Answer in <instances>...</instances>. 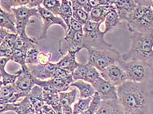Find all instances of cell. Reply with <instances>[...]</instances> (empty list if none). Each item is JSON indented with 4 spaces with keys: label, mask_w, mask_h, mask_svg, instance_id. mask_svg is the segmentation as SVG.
<instances>
[{
    "label": "cell",
    "mask_w": 153,
    "mask_h": 114,
    "mask_svg": "<svg viewBox=\"0 0 153 114\" xmlns=\"http://www.w3.org/2000/svg\"><path fill=\"white\" fill-rule=\"evenodd\" d=\"M149 114H150V113H149Z\"/></svg>",
    "instance_id": "7dc6e473"
},
{
    "label": "cell",
    "mask_w": 153,
    "mask_h": 114,
    "mask_svg": "<svg viewBox=\"0 0 153 114\" xmlns=\"http://www.w3.org/2000/svg\"><path fill=\"white\" fill-rule=\"evenodd\" d=\"M151 7H152L153 11V0H152V5H151Z\"/></svg>",
    "instance_id": "f6af8a7d"
},
{
    "label": "cell",
    "mask_w": 153,
    "mask_h": 114,
    "mask_svg": "<svg viewBox=\"0 0 153 114\" xmlns=\"http://www.w3.org/2000/svg\"><path fill=\"white\" fill-rule=\"evenodd\" d=\"M51 57H52V53H49L46 54L44 53L40 52L38 57L39 64H42V65H46L50 63V59Z\"/></svg>",
    "instance_id": "f35d334b"
},
{
    "label": "cell",
    "mask_w": 153,
    "mask_h": 114,
    "mask_svg": "<svg viewBox=\"0 0 153 114\" xmlns=\"http://www.w3.org/2000/svg\"><path fill=\"white\" fill-rule=\"evenodd\" d=\"M59 94L62 107H71L76 98L77 91L76 88H75L70 92H61Z\"/></svg>",
    "instance_id": "f1b7e54d"
},
{
    "label": "cell",
    "mask_w": 153,
    "mask_h": 114,
    "mask_svg": "<svg viewBox=\"0 0 153 114\" xmlns=\"http://www.w3.org/2000/svg\"><path fill=\"white\" fill-rule=\"evenodd\" d=\"M74 81L82 80L92 84L100 77V72L91 64H80L72 74Z\"/></svg>",
    "instance_id": "8fae6325"
},
{
    "label": "cell",
    "mask_w": 153,
    "mask_h": 114,
    "mask_svg": "<svg viewBox=\"0 0 153 114\" xmlns=\"http://www.w3.org/2000/svg\"><path fill=\"white\" fill-rule=\"evenodd\" d=\"M102 23L89 21L84 25L83 49L88 50L112 47L110 43L105 41V32L100 30Z\"/></svg>",
    "instance_id": "5b68a950"
},
{
    "label": "cell",
    "mask_w": 153,
    "mask_h": 114,
    "mask_svg": "<svg viewBox=\"0 0 153 114\" xmlns=\"http://www.w3.org/2000/svg\"><path fill=\"white\" fill-rule=\"evenodd\" d=\"M115 2V1L112 0H87L83 9L85 12L90 14L94 8L99 6L114 5Z\"/></svg>",
    "instance_id": "4dcf8cb0"
},
{
    "label": "cell",
    "mask_w": 153,
    "mask_h": 114,
    "mask_svg": "<svg viewBox=\"0 0 153 114\" xmlns=\"http://www.w3.org/2000/svg\"><path fill=\"white\" fill-rule=\"evenodd\" d=\"M102 100L101 99L99 94L95 92L92 96V99L88 109L80 114H95L100 108Z\"/></svg>",
    "instance_id": "d6a6232c"
},
{
    "label": "cell",
    "mask_w": 153,
    "mask_h": 114,
    "mask_svg": "<svg viewBox=\"0 0 153 114\" xmlns=\"http://www.w3.org/2000/svg\"><path fill=\"white\" fill-rule=\"evenodd\" d=\"M1 114L7 111H14L17 114H36L35 109L28 97L19 103H1Z\"/></svg>",
    "instance_id": "7c38bea8"
},
{
    "label": "cell",
    "mask_w": 153,
    "mask_h": 114,
    "mask_svg": "<svg viewBox=\"0 0 153 114\" xmlns=\"http://www.w3.org/2000/svg\"><path fill=\"white\" fill-rule=\"evenodd\" d=\"M125 71L127 81L147 83L153 78V65L138 61H125L122 59L116 64Z\"/></svg>",
    "instance_id": "3957f363"
},
{
    "label": "cell",
    "mask_w": 153,
    "mask_h": 114,
    "mask_svg": "<svg viewBox=\"0 0 153 114\" xmlns=\"http://www.w3.org/2000/svg\"><path fill=\"white\" fill-rule=\"evenodd\" d=\"M36 114H42H42H37V113H36Z\"/></svg>",
    "instance_id": "bcb514c9"
},
{
    "label": "cell",
    "mask_w": 153,
    "mask_h": 114,
    "mask_svg": "<svg viewBox=\"0 0 153 114\" xmlns=\"http://www.w3.org/2000/svg\"><path fill=\"white\" fill-rule=\"evenodd\" d=\"M92 97L85 99L79 98L78 102L74 105L73 114H80L85 111L90 104Z\"/></svg>",
    "instance_id": "836d02e7"
},
{
    "label": "cell",
    "mask_w": 153,
    "mask_h": 114,
    "mask_svg": "<svg viewBox=\"0 0 153 114\" xmlns=\"http://www.w3.org/2000/svg\"><path fill=\"white\" fill-rule=\"evenodd\" d=\"M118 100L125 114H149L153 92L147 83L126 81L117 87Z\"/></svg>",
    "instance_id": "6da1fadb"
},
{
    "label": "cell",
    "mask_w": 153,
    "mask_h": 114,
    "mask_svg": "<svg viewBox=\"0 0 153 114\" xmlns=\"http://www.w3.org/2000/svg\"><path fill=\"white\" fill-rule=\"evenodd\" d=\"M100 77L115 87L122 85L127 78L125 71L117 64H112L100 72Z\"/></svg>",
    "instance_id": "9c48e42d"
},
{
    "label": "cell",
    "mask_w": 153,
    "mask_h": 114,
    "mask_svg": "<svg viewBox=\"0 0 153 114\" xmlns=\"http://www.w3.org/2000/svg\"><path fill=\"white\" fill-rule=\"evenodd\" d=\"M0 39H1V42L3 41V40L7 37V35L9 34V31L5 28H0Z\"/></svg>",
    "instance_id": "ee69618b"
},
{
    "label": "cell",
    "mask_w": 153,
    "mask_h": 114,
    "mask_svg": "<svg viewBox=\"0 0 153 114\" xmlns=\"http://www.w3.org/2000/svg\"><path fill=\"white\" fill-rule=\"evenodd\" d=\"M38 43L37 38H30L27 34L19 36L14 43L13 49L24 51L28 53L31 49L36 47Z\"/></svg>",
    "instance_id": "cb8c5ba5"
},
{
    "label": "cell",
    "mask_w": 153,
    "mask_h": 114,
    "mask_svg": "<svg viewBox=\"0 0 153 114\" xmlns=\"http://www.w3.org/2000/svg\"><path fill=\"white\" fill-rule=\"evenodd\" d=\"M95 114H125L118 100L102 101Z\"/></svg>",
    "instance_id": "603a6c76"
},
{
    "label": "cell",
    "mask_w": 153,
    "mask_h": 114,
    "mask_svg": "<svg viewBox=\"0 0 153 114\" xmlns=\"http://www.w3.org/2000/svg\"><path fill=\"white\" fill-rule=\"evenodd\" d=\"M114 5L99 6L94 8L90 14V21L96 23H103L112 10L115 9Z\"/></svg>",
    "instance_id": "44dd1931"
},
{
    "label": "cell",
    "mask_w": 153,
    "mask_h": 114,
    "mask_svg": "<svg viewBox=\"0 0 153 114\" xmlns=\"http://www.w3.org/2000/svg\"><path fill=\"white\" fill-rule=\"evenodd\" d=\"M73 10V18L82 25H85L90 21V14L84 10L83 9H77Z\"/></svg>",
    "instance_id": "8d00e7d4"
},
{
    "label": "cell",
    "mask_w": 153,
    "mask_h": 114,
    "mask_svg": "<svg viewBox=\"0 0 153 114\" xmlns=\"http://www.w3.org/2000/svg\"><path fill=\"white\" fill-rule=\"evenodd\" d=\"M19 35L17 34L9 33L7 37L1 42L0 50H12L13 49L14 43Z\"/></svg>",
    "instance_id": "d590c367"
},
{
    "label": "cell",
    "mask_w": 153,
    "mask_h": 114,
    "mask_svg": "<svg viewBox=\"0 0 153 114\" xmlns=\"http://www.w3.org/2000/svg\"><path fill=\"white\" fill-rule=\"evenodd\" d=\"M42 114H56L55 111L53 109V108L45 104L42 109Z\"/></svg>",
    "instance_id": "b9f144b4"
},
{
    "label": "cell",
    "mask_w": 153,
    "mask_h": 114,
    "mask_svg": "<svg viewBox=\"0 0 153 114\" xmlns=\"http://www.w3.org/2000/svg\"><path fill=\"white\" fill-rule=\"evenodd\" d=\"M62 2L57 0H44L42 5L44 7L56 16H59Z\"/></svg>",
    "instance_id": "e575fe53"
},
{
    "label": "cell",
    "mask_w": 153,
    "mask_h": 114,
    "mask_svg": "<svg viewBox=\"0 0 153 114\" xmlns=\"http://www.w3.org/2000/svg\"><path fill=\"white\" fill-rule=\"evenodd\" d=\"M83 31H77L70 28L59 42V53L63 57L70 52L78 53L83 49Z\"/></svg>",
    "instance_id": "8992f818"
},
{
    "label": "cell",
    "mask_w": 153,
    "mask_h": 114,
    "mask_svg": "<svg viewBox=\"0 0 153 114\" xmlns=\"http://www.w3.org/2000/svg\"><path fill=\"white\" fill-rule=\"evenodd\" d=\"M21 73L15 83V85L20 91L28 95L35 86L34 77L31 74L27 65L21 68Z\"/></svg>",
    "instance_id": "2e32d148"
},
{
    "label": "cell",
    "mask_w": 153,
    "mask_h": 114,
    "mask_svg": "<svg viewBox=\"0 0 153 114\" xmlns=\"http://www.w3.org/2000/svg\"><path fill=\"white\" fill-rule=\"evenodd\" d=\"M50 80L56 92L58 93L65 92L71 87V85L75 82L72 74H70L63 78H52L50 79Z\"/></svg>",
    "instance_id": "4316f807"
},
{
    "label": "cell",
    "mask_w": 153,
    "mask_h": 114,
    "mask_svg": "<svg viewBox=\"0 0 153 114\" xmlns=\"http://www.w3.org/2000/svg\"><path fill=\"white\" fill-rule=\"evenodd\" d=\"M128 51L122 56L125 61H138L153 65V33L132 32Z\"/></svg>",
    "instance_id": "7a4b0ae2"
},
{
    "label": "cell",
    "mask_w": 153,
    "mask_h": 114,
    "mask_svg": "<svg viewBox=\"0 0 153 114\" xmlns=\"http://www.w3.org/2000/svg\"><path fill=\"white\" fill-rule=\"evenodd\" d=\"M88 62L100 72L107 67L116 64L122 59L118 51L111 48L88 49Z\"/></svg>",
    "instance_id": "277c9868"
},
{
    "label": "cell",
    "mask_w": 153,
    "mask_h": 114,
    "mask_svg": "<svg viewBox=\"0 0 153 114\" xmlns=\"http://www.w3.org/2000/svg\"><path fill=\"white\" fill-rule=\"evenodd\" d=\"M27 96L25 93L20 91L14 84L7 86H1L0 89V104L15 103L19 98Z\"/></svg>",
    "instance_id": "4fadbf2b"
},
{
    "label": "cell",
    "mask_w": 153,
    "mask_h": 114,
    "mask_svg": "<svg viewBox=\"0 0 153 114\" xmlns=\"http://www.w3.org/2000/svg\"><path fill=\"white\" fill-rule=\"evenodd\" d=\"M102 101L118 100L117 87L105 80L101 77L91 84Z\"/></svg>",
    "instance_id": "30bf717a"
},
{
    "label": "cell",
    "mask_w": 153,
    "mask_h": 114,
    "mask_svg": "<svg viewBox=\"0 0 153 114\" xmlns=\"http://www.w3.org/2000/svg\"><path fill=\"white\" fill-rule=\"evenodd\" d=\"M38 11L40 15L41 19L43 21V28L40 36L37 38L38 41L45 39L47 37V32L49 28L53 25H59L64 29L65 34L68 32V28L63 20L59 16L52 14L47 9L41 5L37 7Z\"/></svg>",
    "instance_id": "ba28073f"
},
{
    "label": "cell",
    "mask_w": 153,
    "mask_h": 114,
    "mask_svg": "<svg viewBox=\"0 0 153 114\" xmlns=\"http://www.w3.org/2000/svg\"><path fill=\"white\" fill-rule=\"evenodd\" d=\"M71 86L75 87L79 90L80 99L92 97L95 93V90L91 83L82 80L74 82L71 85Z\"/></svg>",
    "instance_id": "484cf974"
},
{
    "label": "cell",
    "mask_w": 153,
    "mask_h": 114,
    "mask_svg": "<svg viewBox=\"0 0 153 114\" xmlns=\"http://www.w3.org/2000/svg\"><path fill=\"white\" fill-rule=\"evenodd\" d=\"M29 2V0H1L0 1V7L9 13H12V8L27 6Z\"/></svg>",
    "instance_id": "f546056e"
},
{
    "label": "cell",
    "mask_w": 153,
    "mask_h": 114,
    "mask_svg": "<svg viewBox=\"0 0 153 114\" xmlns=\"http://www.w3.org/2000/svg\"><path fill=\"white\" fill-rule=\"evenodd\" d=\"M40 53L37 46L29 50L26 58V64H39L38 57Z\"/></svg>",
    "instance_id": "74e56055"
},
{
    "label": "cell",
    "mask_w": 153,
    "mask_h": 114,
    "mask_svg": "<svg viewBox=\"0 0 153 114\" xmlns=\"http://www.w3.org/2000/svg\"><path fill=\"white\" fill-rule=\"evenodd\" d=\"M10 60V59L9 58L6 57L1 58L0 59V73L1 78V86H7L11 84H14L21 73V69L13 74H9L5 71V66L8 62V61Z\"/></svg>",
    "instance_id": "d6986e66"
},
{
    "label": "cell",
    "mask_w": 153,
    "mask_h": 114,
    "mask_svg": "<svg viewBox=\"0 0 153 114\" xmlns=\"http://www.w3.org/2000/svg\"><path fill=\"white\" fill-rule=\"evenodd\" d=\"M70 74H71L69 73L68 71H65L62 68L57 67L52 78H63L69 75Z\"/></svg>",
    "instance_id": "ab89813d"
},
{
    "label": "cell",
    "mask_w": 153,
    "mask_h": 114,
    "mask_svg": "<svg viewBox=\"0 0 153 114\" xmlns=\"http://www.w3.org/2000/svg\"><path fill=\"white\" fill-rule=\"evenodd\" d=\"M122 22L120 21L116 9H115L112 10L108 14L105 20V29L104 31L105 34L111 33L118 29L122 25Z\"/></svg>",
    "instance_id": "d4e9b609"
},
{
    "label": "cell",
    "mask_w": 153,
    "mask_h": 114,
    "mask_svg": "<svg viewBox=\"0 0 153 114\" xmlns=\"http://www.w3.org/2000/svg\"><path fill=\"white\" fill-rule=\"evenodd\" d=\"M27 65L33 77L41 80L52 78L57 67L56 64L52 63L46 65L40 64Z\"/></svg>",
    "instance_id": "e0dca14e"
},
{
    "label": "cell",
    "mask_w": 153,
    "mask_h": 114,
    "mask_svg": "<svg viewBox=\"0 0 153 114\" xmlns=\"http://www.w3.org/2000/svg\"><path fill=\"white\" fill-rule=\"evenodd\" d=\"M77 52H70L56 64L57 67L62 68L72 74L80 66L76 60Z\"/></svg>",
    "instance_id": "ffe728a7"
},
{
    "label": "cell",
    "mask_w": 153,
    "mask_h": 114,
    "mask_svg": "<svg viewBox=\"0 0 153 114\" xmlns=\"http://www.w3.org/2000/svg\"><path fill=\"white\" fill-rule=\"evenodd\" d=\"M35 109L36 113L42 114V109L45 104L44 100L43 90L38 86L35 85L27 96Z\"/></svg>",
    "instance_id": "ac0fdd59"
},
{
    "label": "cell",
    "mask_w": 153,
    "mask_h": 114,
    "mask_svg": "<svg viewBox=\"0 0 153 114\" xmlns=\"http://www.w3.org/2000/svg\"><path fill=\"white\" fill-rule=\"evenodd\" d=\"M87 0H72L71 1L72 9H77L83 8L84 5L87 3Z\"/></svg>",
    "instance_id": "60d3db41"
},
{
    "label": "cell",
    "mask_w": 153,
    "mask_h": 114,
    "mask_svg": "<svg viewBox=\"0 0 153 114\" xmlns=\"http://www.w3.org/2000/svg\"><path fill=\"white\" fill-rule=\"evenodd\" d=\"M61 2L62 4L59 16H60V17L65 23L69 30L71 21L73 17V10L72 8L71 2V1L68 0H62Z\"/></svg>",
    "instance_id": "83f0119b"
},
{
    "label": "cell",
    "mask_w": 153,
    "mask_h": 114,
    "mask_svg": "<svg viewBox=\"0 0 153 114\" xmlns=\"http://www.w3.org/2000/svg\"><path fill=\"white\" fill-rule=\"evenodd\" d=\"M42 3H43V1L42 0L30 1L29 3L26 7L28 8H37L39 6H40Z\"/></svg>",
    "instance_id": "7bdbcfd3"
},
{
    "label": "cell",
    "mask_w": 153,
    "mask_h": 114,
    "mask_svg": "<svg viewBox=\"0 0 153 114\" xmlns=\"http://www.w3.org/2000/svg\"><path fill=\"white\" fill-rule=\"evenodd\" d=\"M12 12L16 18V25L17 34L19 36L26 35V28L29 23H34L30 18L35 17L41 18L40 15L37 8H28L26 6H22L17 8H12Z\"/></svg>",
    "instance_id": "52a82bcc"
},
{
    "label": "cell",
    "mask_w": 153,
    "mask_h": 114,
    "mask_svg": "<svg viewBox=\"0 0 153 114\" xmlns=\"http://www.w3.org/2000/svg\"><path fill=\"white\" fill-rule=\"evenodd\" d=\"M129 31L139 32L140 33H153V11L152 8L137 23L127 26Z\"/></svg>",
    "instance_id": "9a60e30c"
},
{
    "label": "cell",
    "mask_w": 153,
    "mask_h": 114,
    "mask_svg": "<svg viewBox=\"0 0 153 114\" xmlns=\"http://www.w3.org/2000/svg\"><path fill=\"white\" fill-rule=\"evenodd\" d=\"M114 5L120 21L127 22L138 4L136 0H117Z\"/></svg>",
    "instance_id": "5bb4252c"
},
{
    "label": "cell",
    "mask_w": 153,
    "mask_h": 114,
    "mask_svg": "<svg viewBox=\"0 0 153 114\" xmlns=\"http://www.w3.org/2000/svg\"><path fill=\"white\" fill-rule=\"evenodd\" d=\"M27 53L21 50L13 49L10 59L11 61L20 64L21 68H23L27 66L26 64V58Z\"/></svg>",
    "instance_id": "1f68e13d"
},
{
    "label": "cell",
    "mask_w": 153,
    "mask_h": 114,
    "mask_svg": "<svg viewBox=\"0 0 153 114\" xmlns=\"http://www.w3.org/2000/svg\"><path fill=\"white\" fill-rule=\"evenodd\" d=\"M0 26L14 34H17L16 18L13 12L9 13L0 7Z\"/></svg>",
    "instance_id": "7402d4cb"
}]
</instances>
